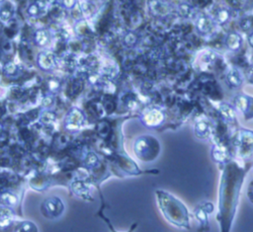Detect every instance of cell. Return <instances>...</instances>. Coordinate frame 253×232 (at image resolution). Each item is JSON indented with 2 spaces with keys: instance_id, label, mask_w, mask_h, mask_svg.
Instances as JSON below:
<instances>
[{
  "instance_id": "28",
  "label": "cell",
  "mask_w": 253,
  "mask_h": 232,
  "mask_svg": "<svg viewBox=\"0 0 253 232\" xmlns=\"http://www.w3.org/2000/svg\"><path fill=\"white\" fill-rule=\"evenodd\" d=\"M247 198L250 201V203L253 204V180L250 182L248 189H247Z\"/></svg>"
},
{
  "instance_id": "27",
  "label": "cell",
  "mask_w": 253,
  "mask_h": 232,
  "mask_svg": "<svg viewBox=\"0 0 253 232\" xmlns=\"http://www.w3.org/2000/svg\"><path fill=\"white\" fill-rule=\"evenodd\" d=\"M49 88L51 91L55 92V91H58L59 88H60V83L59 81H57V79H51V81L49 82Z\"/></svg>"
},
{
  "instance_id": "12",
  "label": "cell",
  "mask_w": 253,
  "mask_h": 232,
  "mask_svg": "<svg viewBox=\"0 0 253 232\" xmlns=\"http://www.w3.org/2000/svg\"><path fill=\"white\" fill-rule=\"evenodd\" d=\"M217 26H223L228 23L231 18V10L227 6L221 5L217 7L212 15Z\"/></svg>"
},
{
  "instance_id": "21",
  "label": "cell",
  "mask_w": 253,
  "mask_h": 232,
  "mask_svg": "<svg viewBox=\"0 0 253 232\" xmlns=\"http://www.w3.org/2000/svg\"><path fill=\"white\" fill-rule=\"evenodd\" d=\"M46 10H47V4L45 2L37 1L29 4L27 8V13L32 18H39L46 13Z\"/></svg>"
},
{
  "instance_id": "18",
  "label": "cell",
  "mask_w": 253,
  "mask_h": 232,
  "mask_svg": "<svg viewBox=\"0 0 253 232\" xmlns=\"http://www.w3.org/2000/svg\"><path fill=\"white\" fill-rule=\"evenodd\" d=\"M15 5L9 1L0 2V21L8 23L15 15Z\"/></svg>"
},
{
  "instance_id": "14",
  "label": "cell",
  "mask_w": 253,
  "mask_h": 232,
  "mask_svg": "<svg viewBox=\"0 0 253 232\" xmlns=\"http://www.w3.org/2000/svg\"><path fill=\"white\" fill-rule=\"evenodd\" d=\"M194 135L199 140H208L212 135L211 124L206 120L197 121L194 125Z\"/></svg>"
},
{
  "instance_id": "9",
  "label": "cell",
  "mask_w": 253,
  "mask_h": 232,
  "mask_svg": "<svg viewBox=\"0 0 253 232\" xmlns=\"http://www.w3.org/2000/svg\"><path fill=\"white\" fill-rule=\"evenodd\" d=\"M85 123V116L78 108H72L64 120V127L68 131H77L83 127Z\"/></svg>"
},
{
  "instance_id": "23",
  "label": "cell",
  "mask_w": 253,
  "mask_h": 232,
  "mask_svg": "<svg viewBox=\"0 0 253 232\" xmlns=\"http://www.w3.org/2000/svg\"><path fill=\"white\" fill-rule=\"evenodd\" d=\"M17 232H39L38 226L31 220H24L20 222Z\"/></svg>"
},
{
  "instance_id": "8",
  "label": "cell",
  "mask_w": 253,
  "mask_h": 232,
  "mask_svg": "<svg viewBox=\"0 0 253 232\" xmlns=\"http://www.w3.org/2000/svg\"><path fill=\"white\" fill-rule=\"evenodd\" d=\"M195 28L197 32L202 36H210L212 35L217 28V24L215 23L212 15L207 13H199L195 17Z\"/></svg>"
},
{
  "instance_id": "15",
  "label": "cell",
  "mask_w": 253,
  "mask_h": 232,
  "mask_svg": "<svg viewBox=\"0 0 253 232\" xmlns=\"http://www.w3.org/2000/svg\"><path fill=\"white\" fill-rule=\"evenodd\" d=\"M219 113L221 117L227 123L231 124L236 121V110L234 107L226 102H221L219 105Z\"/></svg>"
},
{
  "instance_id": "10",
  "label": "cell",
  "mask_w": 253,
  "mask_h": 232,
  "mask_svg": "<svg viewBox=\"0 0 253 232\" xmlns=\"http://www.w3.org/2000/svg\"><path fill=\"white\" fill-rule=\"evenodd\" d=\"M211 157L214 162L221 165L222 167L231 161L228 148L221 143H217L213 145L211 148Z\"/></svg>"
},
{
  "instance_id": "6",
  "label": "cell",
  "mask_w": 253,
  "mask_h": 232,
  "mask_svg": "<svg viewBox=\"0 0 253 232\" xmlns=\"http://www.w3.org/2000/svg\"><path fill=\"white\" fill-rule=\"evenodd\" d=\"M215 205L211 202H202L197 204L193 210L195 219L198 222L199 232H208L210 230L209 216L214 212Z\"/></svg>"
},
{
  "instance_id": "1",
  "label": "cell",
  "mask_w": 253,
  "mask_h": 232,
  "mask_svg": "<svg viewBox=\"0 0 253 232\" xmlns=\"http://www.w3.org/2000/svg\"><path fill=\"white\" fill-rule=\"evenodd\" d=\"M245 173V169L234 161L222 167L217 214L220 232H231Z\"/></svg>"
},
{
  "instance_id": "24",
  "label": "cell",
  "mask_w": 253,
  "mask_h": 232,
  "mask_svg": "<svg viewBox=\"0 0 253 232\" xmlns=\"http://www.w3.org/2000/svg\"><path fill=\"white\" fill-rule=\"evenodd\" d=\"M99 215L105 220V222H106V224L108 225V227H109V229H110L111 232H120V231H118V230H116V229L114 228V226H113V224L111 223V221H110L108 218H106V217L103 215V213H100ZM137 227H138V223L135 222V223H133V224L131 225V227H130L128 230H126V232H135V230L137 229Z\"/></svg>"
},
{
  "instance_id": "29",
  "label": "cell",
  "mask_w": 253,
  "mask_h": 232,
  "mask_svg": "<svg viewBox=\"0 0 253 232\" xmlns=\"http://www.w3.org/2000/svg\"><path fill=\"white\" fill-rule=\"evenodd\" d=\"M247 42L249 44V46L253 49V31L248 35V38H247Z\"/></svg>"
},
{
  "instance_id": "3",
  "label": "cell",
  "mask_w": 253,
  "mask_h": 232,
  "mask_svg": "<svg viewBox=\"0 0 253 232\" xmlns=\"http://www.w3.org/2000/svg\"><path fill=\"white\" fill-rule=\"evenodd\" d=\"M133 150L136 157L143 163H153L161 154V144L152 135H143L138 137L133 145Z\"/></svg>"
},
{
  "instance_id": "26",
  "label": "cell",
  "mask_w": 253,
  "mask_h": 232,
  "mask_svg": "<svg viewBox=\"0 0 253 232\" xmlns=\"http://www.w3.org/2000/svg\"><path fill=\"white\" fill-rule=\"evenodd\" d=\"M137 41H138V38H137V36L134 33L128 34L125 38V43L128 45L129 47H133L134 45H136Z\"/></svg>"
},
{
  "instance_id": "4",
  "label": "cell",
  "mask_w": 253,
  "mask_h": 232,
  "mask_svg": "<svg viewBox=\"0 0 253 232\" xmlns=\"http://www.w3.org/2000/svg\"><path fill=\"white\" fill-rule=\"evenodd\" d=\"M233 145L238 157L251 158L253 156V132L245 129L239 130L234 137Z\"/></svg>"
},
{
  "instance_id": "25",
  "label": "cell",
  "mask_w": 253,
  "mask_h": 232,
  "mask_svg": "<svg viewBox=\"0 0 253 232\" xmlns=\"http://www.w3.org/2000/svg\"><path fill=\"white\" fill-rule=\"evenodd\" d=\"M18 69H19V67H18L15 63H8V64L5 66L4 71H5V73H6L7 75H9V76H14V75H16V74L18 73Z\"/></svg>"
},
{
  "instance_id": "11",
  "label": "cell",
  "mask_w": 253,
  "mask_h": 232,
  "mask_svg": "<svg viewBox=\"0 0 253 232\" xmlns=\"http://www.w3.org/2000/svg\"><path fill=\"white\" fill-rule=\"evenodd\" d=\"M37 64L42 70L51 71L57 66V58L52 52H42L37 57Z\"/></svg>"
},
{
  "instance_id": "7",
  "label": "cell",
  "mask_w": 253,
  "mask_h": 232,
  "mask_svg": "<svg viewBox=\"0 0 253 232\" xmlns=\"http://www.w3.org/2000/svg\"><path fill=\"white\" fill-rule=\"evenodd\" d=\"M141 119L146 127L150 129H155L160 127L164 123L165 114L160 109L151 108L143 113Z\"/></svg>"
},
{
  "instance_id": "20",
  "label": "cell",
  "mask_w": 253,
  "mask_h": 232,
  "mask_svg": "<svg viewBox=\"0 0 253 232\" xmlns=\"http://www.w3.org/2000/svg\"><path fill=\"white\" fill-rule=\"evenodd\" d=\"M34 42L40 48L48 47L52 42V34L47 29H40L34 35Z\"/></svg>"
},
{
  "instance_id": "2",
  "label": "cell",
  "mask_w": 253,
  "mask_h": 232,
  "mask_svg": "<svg viewBox=\"0 0 253 232\" xmlns=\"http://www.w3.org/2000/svg\"><path fill=\"white\" fill-rule=\"evenodd\" d=\"M156 199L160 212L171 225L184 230L191 229L190 212L182 201L160 189L156 191Z\"/></svg>"
},
{
  "instance_id": "17",
  "label": "cell",
  "mask_w": 253,
  "mask_h": 232,
  "mask_svg": "<svg viewBox=\"0 0 253 232\" xmlns=\"http://www.w3.org/2000/svg\"><path fill=\"white\" fill-rule=\"evenodd\" d=\"M149 5L153 14L158 17H165L169 15L173 10V7L171 6V4L167 2L153 1V2H150Z\"/></svg>"
},
{
  "instance_id": "13",
  "label": "cell",
  "mask_w": 253,
  "mask_h": 232,
  "mask_svg": "<svg viewBox=\"0 0 253 232\" xmlns=\"http://www.w3.org/2000/svg\"><path fill=\"white\" fill-rule=\"evenodd\" d=\"M243 44L241 35L237 32H230L224 38V46L229 52L236 53L240 51Z\"/></svg>"
},
{
  "instance_id": "5",
  "label": "cell",
  "mask_w": 253,
  "mask_h": 232,
  "mask_svg": "<svg viewBox=\"0 0 253 232\" xmlns=\"http://www.w3.org/2000/svg\"><path fill=\"white\" fill-rule=\"evenodd\" d=\"M65 210V204L63 201L57 196L47 198L41 204V212L43 216L48 219L60 218Z\"/></svg>"
},
{
  "instance_id": "22",
  "label": "cell",
  "mask_w": 253,
  "mask_h": 232,
  "mask_svg": "<svg viewBox=\"0 0 253 232\" xmlns=\"http://www.w3.org/2000/svg\"><path fill=\"white\" fill-rule=\"evenodd\" d=\"M193 6L187 2H183V3H180L177 7V12L179 14L180 17H183V18H189L190 16L193 15Z\"/></svg>"
},
{
  "instance_id": "16",
  "label": "cell",
  "mask_w": 253,
  "mask_h": 232,
  "mask_svg": "<svg viewBox=\"0 0 253 232\" xmlns=\"http://www.w3.org/2000/svg\"><path fill=\"white\" fill-rule=\"evenodd\" d=\"M225 81L230 88L237 89L242 86L244 78L240 70L236 68H230L225 74Z\"/></svg>"
},
{
  "instance_id": "19",
  "label": "cell",
  "mask_w": 253,
  "mask_h": 232,
  "mask_svg": "<svg viewBox=\"0 0 253 232\" xmlns=\"http://www.w3.org/2000/svg\"><path fill=\"white\" fill-rule=\"evenodd\" d=\"M232 106L241 114H246L251 106L250 98L244 94H238L236 95L232 100Z\"/></svg>"
}]
</instances>
